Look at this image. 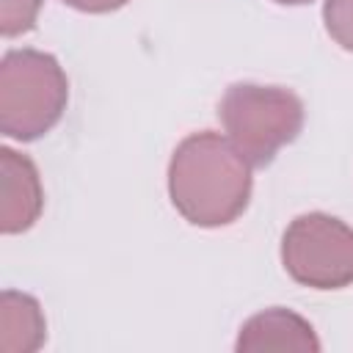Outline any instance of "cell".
<instances>
[{"label":"cell","instance_id":"6da1fadb","mask_svg":"<svg viewBox=\"0 0 353 353\" xmlns=\"http://www.w3.org/2000/svg\"><path fill=\"white\" fill-rule=\"evenodd\" d=\"M251 163L221 132H193L168 163V196L176 212L204 229L237 221L251 199Z\"/></svg>","mask_w":353,"mask_h":353},{"label":"cell","instance_id":"7a4b0ae2","mask_svg":"<svg viewBox=\"0 0 353 353\" xmlns=\"http://www.w3.org/2000/svg\"><path fill=\"white\" fill-rule=\"evenodd\" d=\"M69 80L58 58L41 50H8L0 61V132L14 141L47 135L63 116Z\"/></svg>","mask_w":353,"mask_h":353},{"label":"cell","instance_id":"3957f363","mask_svg":"<svg viewBox=\"0 0 353 353\" xmlns=\"http://www.w3.org/2000/svg\"><path fill=\"white\" fill-rule=\"evenodd\" d=\"M218 119L226 138L256 168L298 138L303 127V102L281 85L234 83L218 102Z\"/></svg>","mask_w":353,"mask_h":353},{"label":"cell","instance_id":"277c9868","mask_svg":"<svg viewBox=\"0 0 353 353\" xmlns=\"http://www.w3.org/2000/svg\"><path fill=\"white\" fill-rule=\"evenodd\" d=\"M281 265L303 287L342 290L353 284V229L328 215L306 212L281 234Z\"/></svg>","mask_w":353,"mask_h":353},{"label":"cell","instance_id":"5b68a950","mask_svg":"<svg viewBox=\"0 0 353 353\" xmlns=\"http://www.w3.org/2000/svg\"><path fill=\"white\" fill-rule=\"evenodd\" d=\"M44 210V188L36 163L8 146L0 149V232H28Z\"/></svg>","mask_w":353,"mask_h":353},{"label":"cell","instance_id":"8992f818","mask_svg":"<svg viewBox=\"0 0 353 353\" xmlns=\"http://www.w3.org/2000/svg\"><path fill=\"white\" fill-rule=\"evenodd\" d=\"M237 353H259V350H320V339L306 317L292 309L273 306L240 325Z\"/></svg>","mask_w":353,"mask_h":353},{"label":"cell","instance_id":"52a82bcc","mask_svg":"<svg viewBox=\"0 0 353 353\" xmlns=\"http://www.w3.org/2000/svg\"><path fill=\"white\" fill-rule=\"evenodd\" d=\"M47 339V320L39 301L19 290H3L0 295V350L33 353Z\"/></svg>","mask_w":353,"mask_h":353},{"label":"cell","instance_id":"ba28073f","mask_svg":"<svg viewBox=\"0 0 353 353\" xmlns=\"http://www.w3.org/2000/svg\"><path fill=\"white\" fill-rule=\"evenodd\" d=\"M41 11V0H0V33L6 39L33 30Z\"/></svg>","mask_w":353,"mask_h":353},{"label":"cell","instance_id":"9c48e42d","mask_svg":"<svg viewBox=\"0 0 353 353\" xmlns=\"http://www.w3.org/2000/svg\"><path fill=\"white\" fill-rule=\"evenodd\" d=\"M323 22L328 36L347 52H353V0H325Z\"/></svg>","mask_w":353,"mask_h":353},{"label":"cell","instance_id":"30bf717a","mask_svg":"<svg viewBox=\"0 0 353 353\" xmlns=\"http://www.w3.org/2000/svg\"><path fill=\"white\" fill-rule=\"evenodd\" d=\"M63 3L77 8V11H85V14H108V11L127 6L130 0H63Z\"/></svg>","mask_w":353,"mask_h":353},{"label":"cell","instance_id":"8fae6325","mask_svg":"<svg viewBox=\"0 0 353 353\" xmlns=\"http://www.w3.org/2000/svg\"><path fill=\"white\" fill-rule=\"evenodd\" d=\"M273 3H281V6H303V3H312V0H273Z\"/></svg>","mask_w":353,"mask_h":353}]
</instances>
